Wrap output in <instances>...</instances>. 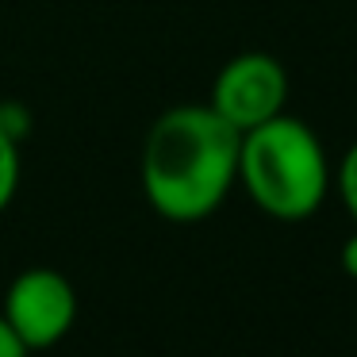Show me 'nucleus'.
<instances>
[{
  "instance_id": "obj_1",
  "label": "nucleus",
  "mask_w": 357,
  "mask_h": 357,
  "mask_svg": "<svg viewBox=\"0 0 357 357\" xmlns=\"http://www.w3.org/2000/svg\"><path fill=\"white\" fill-rule=\"evenodd\" d=\"M234 131L211 104H181L154 119L142 146V192L169 223L208 219L238 181Z\"/></svg>"
},
{
  "instance_id": "obj_2",
  "label": "nucleus",
  "mask_w": 357,
  "mask_h": 357,
  "mask_svg": "<svg viewBox=\"0 0 357 357\" xmlns=\"http://www.w3.org/2000/svg\"><path fill=\"white\" fill-rule=\"evenodd\" d=\"M238 181L265 215L300 223L323 208L331 188V165L319 135L303 119L280 112L242 131Z\"/></svg>"
},
{
  "instance_id": "obj_3",
  "label": "nucleus",
  "mask_w": 357,
  "mask_h": 357,
  "mask_svg": "<svg viewBox=\"0 0 357 357\" xmlns=\"http://www.w3.org/2000/svg\"><path fill=\"white\" fill-rule=\"evenodd\" d=\"M0 315L8 319L16 338L27 346V354L50 349L77 323V292H73L66 273L35 265V269H24L8 284Z\"/></svg>"
},
{
  "instance_id": "obj_4",
  "label": "nucleus",
  "mask_w": 357,
  "mask_h": 357,
  "mask_svg": "<svg viewBox=\"0 0 357 357\" xmlns=\"http://www.w3.org/2000/svg\"><path fill=\"white\" fill-rule=\"evenodd\" d=\"M288 100V73L273 54L250 50L238 54L215 73L211 81V108L234 127V131H250V127L265 123V119L280 116Z\"/></svg>"
},
{
  "instance_id": "obj_5",
  "label": "nucleus",
  "mask_w": 357,
  "mask_h": 357,
  "mask_svg": "<svg viewBox=\"0 0 357 357\" xmlns=\"http://www.w3.org/2000/svg\"><path fill=\"white\" fill-rule=\"evenodd\" d=\"M16 188H20V139H12L0 127V211L12 204Z\"/></svg>"
},
{
  "instance_id": "obj_6",
  "label": "nucleus",
  "mask_w": 357,
  "mask_h": 357,
  "mask_svg": "<svg viewBox=\"0 0 357 357\" xmlns=\"http://www.w3.org/2000/svg\"><path fill=\"white\" fill-rule=\"evenodd\" d=\"M338 192H342L346 211L354 215V223H357V142L342 154V162H338Z\"/></svg>"
},
{
  "instance_id": "obj_7",
  "label": "nucleus",
  "mask_w": 357,
  "mask_h": 357,
  "mask_svg": "<svg viewBox=\"0 0 357 357\" xmlns=\"http://www.w3.org/2000/svg\"><path fill=\"white\" fill-rule=\"evenodd\" d=\"M0 357H27V346L16 338V331L8 326L4 315H0Z\"/></svg>"
},
{
  "instance_id": "obj_8",
  "label": "nucleus",
  "mask_w": 357,
  "mask_h": 357,
  "mask_svg": "<svg viewBox=\"0 0 357 357\" xmlns=\"http://www.w3.org/2000/svg\"><path fill=\"white\" fill-rule=\"evenodd\" d=\"M342 269L349 273V277L357 280V231L346 238V246H342Z\"/></svg>"
}]
</instances>
